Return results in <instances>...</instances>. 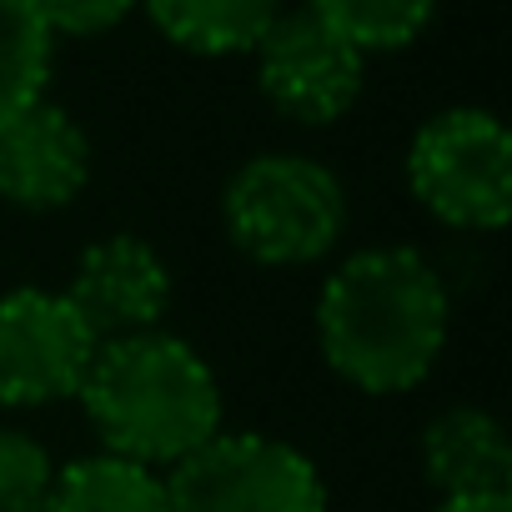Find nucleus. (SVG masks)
Segmentation results:
<instances>
[{
	"label": "nucleus",
	"mask_w": 512,
	"mask_h": 512,
	"mask_svg": "<svg viewBox=\"0 0 512 512\" xmlns=\"http://www.w3.org/2000/svg\"><path fill=\"white\" fill-rule=\"evenodd\" d=\"M447 327V282L412 246L352 251L317 297V347L327 367L367 397L422 387L442 362Z\"/></svg>",
	"instance_id": "1"
},
{
	"label": "nucleus",
	"mask_w": 512,
	"mask_h": 512,
	"mask_svg": "<svg viewBox=\"0 0 512 512\" xmlns=\"http://www.w3.org/2000/svg\"><path fill=\"white\" fill-rule=\"evenodd\" d=\"M76 397L101 447L151 472H171L221 432V382L211 362L171 332L96 347Z\"/></svg>",
	"instance_id": "2"
},
{
	"label": "nucleus",
	"mask_w": 512,
	"mask_h": 512,
	"mask_svg": "<svg viewBox=\"0 0 512 512\" xmlns=\"http://www.w3.org/2000/svg\"><path fill=\"white\" fill-rule=\"evenodd\" d=\"M347 191L332 166L302 151H262L231 171L221 226L262 267H312L347 236Z\"/></svg>",
	"instance_id": "3"
},
{
	"label": "nucleus",
	"mask_w": 512,
	"mask_h": 512,
	"mask_svg": "<svg viewBox=\"0 0 512 512\" xmlns=\"http://www.w3.org/2000/svg\"><path fill=\"white\" fill-rule=\"evenodd\" d=\"M407 186L452 231H502L512 216V136L482 106H452L417 126Z\"/></svg>",
	"instance_id": "4"
},
{
	"label": "nucleus",
	"mask_w": 512,
	"mask_h": 512,
	"mask_svg": "<svg viewBox=\"0 0 512 512\" xmlns=\"http://www.w3.org/2000/svg\"><path fill=\"white\" fill-rule=\"evenodd\" d=\"M171 512H327L322 467L272 432H216L166 472Z\"/></svg>",
	"instance_id": "5"
},
{
	"label": "nucleus",
	"mask_w": 512,
	"mask_h": 512,
	"mask_svg": "<svg viewBox=\"0 0 512 512\" xmlns=\"http://www.w3.org/2000/svg\"><path fill=\"white\" fill-rule=\"evenodd\" d=\"M251 56L262 96L272 101V111H282L297 126L342 121L367 81V56L307 6L282 11L272 31L251 46Z\"/></svg>",
	"instance_id": "6"
},
{
	"label": "nucleus",
	"mask_w": 512,
	"mask_h": 512,
	"mask_svg": "<svg viewBox=\"0 0 512 512\" xmlns=\"http://www.w3.org/2000/svg\"><path fill=\"white\" fill-rule=\"evenodd\" d=\"M96 337L66 292L16 287L0 297V407H51L81 392Z\"/></svg>",
	"instance_id": "7"
},
{
	"label": "nucleus",
	"mask_w": 512,
	"mask_h": 512,
	"mask_svg": "<svg viewBox=\"0 0 512 512\" xmlns=\"http://www.w3.org/2000/svg\"><path fill=\"white\" fill-rule=\"evenodd\" d=\"M66 302L76 307L96 347L146 337L161 332L171 312V267L136 231H116L81 251V262L66 282Z\"/></svg>",
	"instance_id": "8"
},
{
	"label": "nucleus",
	"mask_w": 512,
	"mask_h": 512,
	"mask_svg": "<svg viewBox=\"0 0 512 512\" xmlns=\"http://www.w3.org/2000/svg\"><path fill=\"white\" fill-rule=\"evenodd\" d=\"M91 181V141L71 111L36 101L0 126V201L16 211H61Z\"/></svg>",
	"instance_id": "9"
},
{
	"label": "nucleus",
	"mask_w": 512,
	"mask_h": 512,
	"mask_svg": "<svg viewBox=\"0 0 512 512\" xmlns=\"http://www.w3.org/2000/svg\"><path fill=\"white\" fill-rule=\"evenodd\" d=\"M422 477L442 497H512V442L482 407H447L422 427Z\"/></svg>",
	"instance_id": "10"
},
{
	"label": "nucleus",
	"mask_w": 512,
	"mask_h": 512,
	"mask_svg": "<svg viewBox=\"0 0 512 512\" xmlns=\"http://www.w3.org/2000/svg\"><path fill=\"white\" fill-rule=\"evenodd\" d=\"M156 31L191 56H241L272 31L282 0H146Z\"/></svg>",
	"instance_id": "11"
},
{
	"label": "nucleus",
	"mask_w": 512,
	"mask_h": 512,
	"mask_svg": "<svg viewBox=\"0 0 512 512\" xmlns=\"http://www.w3.org/2000/svg\"><path fill=\"white\" fill-rule=\"evenodd\" d=\"M46 512H171V497L161 472L111 452H91L56 467Z\"/></svg>",
	"instance_id": "12"
},
{
	"label": "nucleus",
	"mask_w": 512,
	"mask_h": 512,
	"mask_svg": "<svg viewBox=\"0 0 512 512\" xmlns=\"http://www.w3.org/2000/svg\"><path fill=\"white\" fill-rule=\"evenodd\" d=\"M56 36L31 0H0V126L46 101Z\"/></svg>",
	"instance_id": "13"
},
{
	"label": "nucleus",
	"mask_w": 512,
	"mask_h": 512,
	"mask_svg": "<svg viewBox=\"0 0 512 512\" xmlns=\"http://www.w3.org/2000/svg\"><path fill=\"white\" fill-rule=\"evenodd\" d=\"M307 11L322 16L332 31H342L367 56V51L412 46L427 31L437 0H307Z\"/></svg>",
	"instance_id": "14"
},
{
	"label": "nucleus",
	"mask_w": 512,
	"mask_h": 512,
	"mask_svg": "<svg viewBox=\"0 0 512 512\" xmlns=\"http://www.w3.org/2000/svg\"><path fill=\"white\" fill-rule=\"evenodd\" d=\"M51 487H56L51 452L21 427H0V512H46Z\"/></svg>",
	"instance_id": "15"
},
{
	"label": "nucleus",
	"mask_w": 512,
	"mask_h": 512,
	"mask_svg": "<svg viewBox=\"0 0 512 512\" xmlns=\"http://www.w3.org/2000/svg\"><path fill=\"white\" fill-rule=\"evenodd\" d=\"M31 6L41 11L51 36H101L121 26L141 0H31Z\"/></svg>",
	"instance_id": "16"
},
{
	"label": "nucleus",
	"mask_w": 512,
	"mask_h": 512,
	"mask_svg": "<svg viewBox=\"0 0 512 512\" xmlns=\"http://www.w3.org/2000/svg\"><path fill=\"white\" fill-rule=\"evenodd\" d=\"M432 512H512V497H442Z\"/></svg>",
	"instance_id": "17"
}]
</instances>
